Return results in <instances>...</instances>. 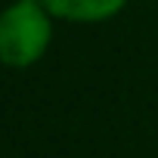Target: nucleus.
I'll use <instances>...</instances> for the list:
<instances>
[{"instance_id":"1","label":"nucleus","mask_w":158,"mask_h":158,"mask_svg":"<svg viewBox=\"0 0 158 158\" xmlns=\"http://www.w3.org/2000/svg\"><path fill=\"white\" fill-rule=\"evenodd\" d=\"M53 40V16L40 0H13L0 10V62L31 68Z\"/></svg>"},{"instance_id":"2","label":"nucleus","mask_w":158,"mask_h":158,"mask_svg":"<svg viewBox=\"0 0 158 158\" xmlns=\"http://www.w3.org/2000/svg\"><path fill=\"white\" fill-rule=\"evenodd\" d=\"M50 10L53 19H65V22H77V25H93V22H106L115 19L127 0H40Z\"/></svg>"}]
</instances>
